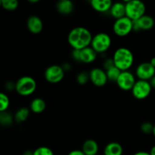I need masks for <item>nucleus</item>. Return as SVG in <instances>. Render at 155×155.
Returning <instances> with one entry per match:
<instances>
[{
    "instance_id": "obj_25",
    "label": "nucleus",
    "mask_w": 155,
    "mask_h": 155,
    "mask_svg": "<svg viewBox=\"0 0 155 155\" xmlns=\"http://www.w3.org/2000/svg\"><path fill=\"white\" fill-rule=\"evenodd\" d=\"M9 104H10V101L8 95L5 93L0 94V112L7 111Z\"/></svg>"
},
{
    "instance_id": "obj_22",
    "label": "nucleus",
    "mask_w": 155,
    "mask_h": 155,
    "mask_svg": "<svg viewBox=\"0 0 155 155\" xmlns=\"http://www.w3.org/2000/svg\"><path fill=\"white\" fill-rule=\"evenodd\" d=\"M122 71L120 69H118L117 67H113L110 69L106 71V74H107V77L108 80L112 82H117V80L119 78L120 75Z\"/></svg>"
},
{
    "instance_id": "obj_8",
    "label": "nucleus",
    "mask_w": 155,
    "mask_h": 155,
    "mask_svg": "<svg viewBox=\"0 0 155 155\" xmlns=\"http://www.w3.org/2000/svg\"><path fill=\"white\" fill-rule=\"evenodd\" d=\"M45 79L51 83H58L63 80L64 77V71L59 65H51L46 68L45 71Z\"/></svg>"
},
{
    "instance_id": "obj_11",
    "label": "nucleus",
    "mask_w": 155,
    "mask_h": 155,
    "mask_svg": "<svg viewBox=\"0 0 155 155\" xmlns=\"http://www.w3.org/2000/svg\"><path fill=\"white\" fill-rule=\"evenodd\" d=\"M91 82L97 87H102L107 83V79L106 71L101 68H93L89 72Z\"/></svg>"
},
{
    "instance_id": "obj_10",
    "label": "nucleus",
    "mask_w": 155,
    "mask_h": 155,
    "mask_svg": "<svg viewBox=\"0 0 155 155\" xmlns=\"http://www.w3.org/2000/svg\"><path fill=\"white\" fill-rule=\"evenodd\" d=\"M136 74L139 80L149 81L155 76V68L150 62H143L136 68Z\"/></svg>"
},
{
    "instance_id": "obj_24",
    "label": "nucleus",
    "mask_w": 155,
    "mask_h": 155,
    "mask_svg": "<svg viewBox=\"0 0 155 155\" xmlns=\"http://www.w3.org/2000/svg\"><path fill=\"white\" fill-rule=\"evenodd\" d=\"M1 5L5 10L14 11L18 8L19 3L17 0H2Z\"/></svg>"
},
{
    "instance_id": "obj_21",
    "label": "nucleus",
    "mask_w": 155,
    "mask_h": 155,
    "mask_svg": "<svg viewBox=\"0 0 155 155\" xmlns=\"http://www.w3.org/2000/svg\"><path fill=\"white\" fill-rule=\"evenodd\" d=\"M29 115H30V110L27 107H21L15 113V120L17 123L21 124V123H23L27 120Z\"/></svg>"
},
{
    "instance_id": "obj_32",
    "label": "nucleus",
    "mask_w": 155,
    "mask_h": 155,
    "mask_svg": "<svg viewBox=\"0 0 155 155\" xmlns=\"http://www.w3.org/2000/svg\"><path fill=\"white\" fill-rule=\"evenodd\" d=\"M5 87L6 89H8V90H12L13 88L15 89V84H14V83H12V82H8V83H6Z\"/></svg>"
},
{
    "instance_id": "obj_30",
    "label": "nucleus",
    "mask_w": 155,
    "mask_h": 155,
    "mask_svg": "<svg viewBox=\"0 0 155 155\" xmlns=\"http://www.w3.org/2000/svg\"><path fill=\"white\" fill-rule=\"evenodd\" d=\"M72 56L74 60L80 61V50L74 49L72 51Z\"/></svg>"
},
{
    "instance_id": "obj_18",
    "label": "nucleus",
    "mask_w": 155,
    "mask_h": 155,
    "mask_svg": "<svg viewBox=\"0 0 155 155\" xmlns=\"http://www.w3.org/2000/svg\"><path fill=\"white\" fill-rule=\"evenodd\" d=\"M56 8L61 15H70L74 11V5L71 0H61L57 3Z\"/></svg>"
},
{
    "instance_id": "obj_37",
    "label": "nucleus",
    "mask_w": 155,
    "mask_h": 155,
    "mask_svg": "<svg viewBox=\"0 0 155 155\" xmlns=\"http://www.w3.org/2000/svg\"><path fill=\"white\" fill-rule=\"evenodd\" d=\"M150 63H151V64H152L153 66H154L155 68V57L152 58L151 59V61H150Z\"/></svg>"
},
{
    "instance_id": "obj_14",
    "label": "nucleus",
    "mask_w": 155,
    "mask_h": 155,
    "mask_svg": "<svg viewBox=\"0 0 155 155\" xmlns=\"http://www.w3.org/2000/svg\"><path fill=\"white\" fill-rule=\"evenodd\" d=\"M98 53L91 46L80 50V62L85 64L92 63L95 61Z\"/></svg>"
},
{
    "instance_id": "obj_9",
    "label": "nucleus",
    "mask_w": 155,
    "mask_h": 155,
    "mask_svg": "<svg viewBox=\"0 0 155 155\" xmlns=\"http://www.w3.org/2000/svg\"><path fill=\"white\" fill-rule=\"evenodd\" d=\"M117 84L120 89L124 91L132 90L136 83V77L130 71H122L119 78L117 80Z\"/></svg>"
},
{
    "instance_id": "obj_16",
    "label": "nucleus",
    "mask_w": 155,
    "mask_h": 155,
    "mask_svg": "<svg viewBox=\"0 0 155 155\" xmlns=\"http://www.w3.org/2000/svg\"><path fill=\"white\" fill-rule=\"evenodd\" d=\"M90 3L92 8L98 12H110L113 5L110 0H92Z\"/></svg>"
},
{
    "instance_id": "obj_13",
    "label": "nucleus",
    "mask_w": 155,
    "mask_h": 155,
    "mask_svg": "<svg viewBox=\"0 0 155 155\" xmlns=\"http://www.w3.org/2000/svg\"><path fill=\"white\" fill-rule=\"evenodd\" d=\"M27 26L30 32L34 34L41 33L43 29V23L42 19L36 15L29 17L27 21Z\"/></svg>"
},
{
    "instance_id": "obj_6",
    "label": "nucleus",
    "mask_w": 155,
    "mask_h": 155,
    "mask_svg": "<svg viewBox=\"0 0 155 155\" xmlns=\"http://www.w3.org/2000/svg\"><path fill=\"white\" fill-rule=\"evenodd\" d=\"M133 21L125 16L114 21L113 30L118 36H126L133 30Z\"/></svg>"
},
{
    "instance_id": "obj_40",
    "label": "nucleus",
    "mask_w": 155,
    "mask_h": 155,
    "mask_svg": "<svg viewBox=\"0 0 155 155\" xmlns=\"http://www.w3.org/2000/svg\"><path fill=\"white\" fill-rule=\"evenodd\" d=\"M24 155H33V154H27V153H26V154H24Z\"/></svg>"
},
{
    "instance_id": "obj_3",
    "label": "nucleus",
    "mask_w": 155,
    "mask_h": 155,
    "mask_svg": "<svg viewBox=\"0 0 155 155\" xmlns=\"http://www.w3.org/2000/svg\"><path fill=\"white\" fill-rule=\"evenodd\" d=\"M146 6L139 0H130L126 3V16L133 21H138L145 15Z\"/></svg>"
},
{
    "instance_id": "obj_2",
    "label": "nucleus",
    "mask_w": 155,
    "mask_h": 155,
    "mask_svg": "<svg viewBox=\"0 0 155 155\" xmlns=\"http://www.w3.org/2000/svg\"><path fill=\"white\" fill-rule=\"evenodd\" d=\"M112 58L115 67L121 71H129L134 63V55L133 52L125 47L118 48L114 53Z\"/></svg>"
},
{
    "instance_id": "obj_17",
    "label": "nucleus",
    "mask_w": 155,
    "mask_h": 155,
    "mask_svg": "<svg viewBox=\"0 0 155 155\" xmlns=\"http://www.w3.org/2000/svg\"><path fill=\"white\" fill-rule=\"evenodd\" d=\"M110 13L115 19H120L126 16V3L117 2L112 5Z\"/></svg>"
},
{
    "instance_id": "obj_23",
    "label": "nucleus",
    "mask_w": 155,
    "mask_h": 155,
    "mask_svg": "<svg viewBox=\"0 0 155 155\" xmlns=\"http://www.w3.org/2000/svg\"><path fill=\"white\" fill-rule=\"evenodd\" d=\"M0 123H1L2 126L8 127V126L12 125V123H13V117L12 116L10 113L7 111L1 112V114H0Z\"/></svg>"
},
{
    "instance_id": "obj_4",
    "label": "nucleus",
    "mask_w": 155,
    "mask_h": 155,
    "mask_svg": "<svg viewBox=\"0 0 155 155\" xmlns=\"http://www.w3.org/2000/svg\"><path fill=\"white\" fill-rule=\"evenodd\" d=\"M36 82L35 79L29 76H24L18 79L15 83V90L22 96H28L36 91Z\"/></svg>"
},
{
    "instance_id": "obj_15",
    "label": "nucleus",
    "mask_w": 155,
    "mask_h": 155,
    "mask_svg": "<svg viewBox=\"0 0 155 155\" xmlns=\"http://www.w3.org/2000/svg\"><path fill=\"white\" fill-rule=\"evenodd\" d=\"M98 149V144L93 139H87L85 141L82 147V151L85 155H97Z\"/></svg>"
},
{
    "instance_id": "obj_26",
    "label": "nucleus",
    "mask_w": 155,
    "mask_h": 155,
    "mask_svg": "<svg viewBox=\"0 0 155 155\" xmlns=\"http://www.w3.org/2000/svg\"><path fill=\"white\" fill-rule=\"evenodd\" d=\"M33 155H54L51 148L45 146L39 147L33 152Z\"/></svg>"
},
{
    "instance_id": "obj_7",
    "label": "nucleus",
    "mask_w": 155,
    "mask_h": 155,
    "mask_svg": "<svg viewBox=\"0 0 155 155\" xmlns=\"http://www.w3.org/2000/svg\"><path fill=\"white\" fill-rule=\"evenodd\" d=\"M151 89L152 87H151L149 81L139 80L135 83L131 91L133 96L136 99L143 100L149 96L151 92Z\"/></svg>"
},
{
    "instance_id": "obj_38",
    "label": "nucleus",
    "mask_w": 155,
    "mask_h": 155,
    "mask_svg": "<svg viewBox=\"0 0 155 155\" xmlns=\"http://www.w3.org/2000/svg\"><path fill=\"white\" fill-rule=\"evenodd\" d=\"M29 2L31 3H36V2H38L39 0H29Z\"/></svg>"
},
{
    "instance_id": "obj_20",
    "label": "nucleus",
    "mask_w": 155,
    "mask_h": 155,
    "mask_svg": "<svg viewBox=\"0 0 155 155\" xmlns=\"http://www.w3.org/2000/svg\"><path fill=\"white\" fill-rule=\"evenodd\" d=\"M30 110L35 114H40L45 110L46 104L42 98H36L30 103Z\"/></svg>"
},
{
    "instance_id": "obj_33",
    "label": "nucleus",
    "mask_w": 155,
    "mask_h": 155,
    "mask_svg": "<svg viewBox=\"0 0 155 155\" xmlns=\"http://www.w3.org/2000/svg\"><path fill=\"white\" fill-rule=\"evenodd\" d=\"M149 83H150V84H151V87L155 89V76L154 77H153L152 78L149 80Z\"/></svg>"
},
{
    "instance_id": "obj_34",
    "label": "nucleus",
    "mask_w": 155,
    "mask_h": 155,
    "mask_svg": "<svg viewBox=\"0 0 155 155\" xmlns=\"http://www.w3.org/2000/svg\"><path fill=\"white\" fill-rule=\"evenodd\" d=\"M133 155H151L149 152H146V151H138V152L135 153Z\"/></svg>"
},
{
    "instance_id": "obj_36",
    "label": "nucleus",
    "mask_w": 155,
    "mask_h": 155,
    "mask_svg": "<svg viewBox=\"0 0 155 155\" xmlns=\"http://www.w3.org/2000/svg\"><path fill=\"white\" fill-rule=\"evenodd\" d=\"M149 153L151 155H155V145H154V146L151 148V151H150Z\"/></svg>"
},
{
    "instance_id": "obj_28",
    "label": "nucleus",
    "mask_w": 155,
    "mask_h": 155,
    "mask_svg": "<svg viewBox=\"0 0 155 155\" xmlns=\"http://www.w3.org/2000/svg\"><path fill=\"white\" fill-rule=\"evenodd\" d=\"M154 126V125H153L151 123L145 122L141 125V130L145 134H151V133H153Z\"/></svg>"
},
{
    "instance_id": "obj_39",
    "label": "nucleus",
    "mask_w": 155,
    "mask_h": 155,
    "mask_svg": "<svg viewBox=\"0 0 155 155\" xmlns=\"http://www.w3.org/2000/svg\"><path fill=\"white\" fill-rule=\"evenodd\" d=\"M153 134H154V136H155V124L154 126V130H153Z\"/></svg>"
},
{
    "instance_id": "obj_31",
    "label": "nucleus",
    "mask_w": 155,
    "mask_h": 155,
    "mask_svg": "<svg viewBox=\"0 0 155 155\" xmlns=\"http://www.w3.org/2000/svg\"><path fill=\"white\" fill-rule=\"evenodd\" d=\"M68 155H85L82 150H74L71 151Z\"/></svg>"
},
{
    "instance_id": "obj_29",
    "label": "nucleus",
    "mask_w": 155,
    "mask_h": 155,
    "mask_svg": "<svg viewBox=\"0 0 155 155\" xmlns=\"http://www.w3.org/2000/svg\"><path fill=\"white\" fill-rule=\"evenodd\" d=\"M103 65H104V68L106 71H107V70L110 69V68L115 66L113 58L106 59V60L104 61V63H103Z\"/></svg>"
},
{
    "instance_id": "obj_19",
    "label": "nucleus",
    "mask_w": 155,
    "mask_h": 155,
    "mask_svg": "<svg viewBox=\"0 0 155 155\" xmlns=\"http://www.w3.org/2000/svg\"><path fill=\"white\" fill-rule=\"evenodd\" d=\"M124 152L122 145L118 142H110L104 149V155H122Z\"/></svg>"
},
{
    "instance_id": "obj_27",
    "label": "nucleus",
    "mask_w": 155,
    "mask_h": 155,
    "mask_svg": "<svg viewBox=\"0 0 155 155\" xmlns=\"http://www.w3.org/2000/svg\"><path fill=\"white\" fill-rule=\"evenodd\" d=\"M90 80L89 78V74H87V72H81L77 76V81L79 84L85 85L87 83V82Z\"/></svg>"
},
{
    "instance_id": "obj_5",
    "label": "nucleus",
    "mask_w": 155,
    "mask_h": 155,
    "mask_svg": "<svg viewBox=\"0 0 155 155\" xmlns=\"http://www.w3.org/2000/svg\"><path fill=\"white\" fill-rule=\"evenodd\" d=\"M111 45V38L106 33H98L93 36L91 47L97 53H103L110 48Z\"/></svg>"
},
{
    "instance_id": "obj_1",
    "label": "nucleus",
    "mask_w": 155,
    "mask_h": 155,
    "mask_svg": "<svg viewBox=\"0 0 155 155\" xmlns=\"http://www.w3.org/2000/svg\"><path fill=\"white\" fill-rule=\"evenodd\" d=\"M92 37L90 30L83 27H77L70 31L68 41L74 49L82 50L91 45Z\"/></svg>"
},
{
    "instance_id": "obj_35",
    "label": "nucleus",
    "mask_w": 155,
    "mask_h": 155,
    "mask_svg": "<svg viewBox=\"0 0 155 155\" xmlns=\"http://www.w3.org/2000/svg\"><path fill=\"white\" fill-rule=\"evenodd\" d=\"M62 68H63L64 71H66V70H67V71H68V70L71 68V67H70L69 64H64L62 66Z\"/></svg>"
},
{
    "instance_id": "obj_12",
    "label": "nucleus",
    "mask_w": 155,
    "mask_h": 155,
    "mask_svg": "<svg viewBox=\"0 0 155 155\" xmlns=\"http://www.w3.org/2000/svg\"><path fill=\"white\" fill-rule=\"evenodd\" d=\"M133 27L134 31L151 30L154 25V20L152 17L145 15L138 21H133Z\"/></svg>"
}]
</instances>
